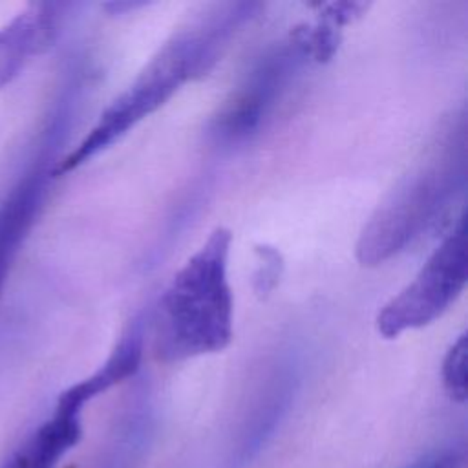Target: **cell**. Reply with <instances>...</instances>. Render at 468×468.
<instances>
[{"label":"cell","mask_w":468,"mask_h":468,"mask_svg":"<svg viewBox=\"0 0 468 468\" xmlns=\"http://www.w3.org/2000/svg\"><path fill=\"white\" fill-rule=\"evenodd\" d=\"M232 234L216 227L161 294L154 316V355L179 362L225 349L234 333L227 278Z\"/></svg>","instance_id":"obj_1"},{"label":"cell","mask_w":468,"mask_h":468,"mask_svg":"<svg viewBox=\"0 0 468 468\" xmlns=\"http://www.w3.org/2000/svg\"><path fill=\"white\" fill-rule=\"evenodd\" d=\"M57 33L55 4H31L0 27V91L22 73L33 57L55 42Z\"/></svg>","instance_id":"obj_5"},{"label":"cell","mask_w":468,"mask_h":468,"mask_svg":"<svg viewBox=\"0 0 468 468\" xmlns=\"http://www.w3.org/2000/svg\"><path fill=\"white\" fill-rule=\"evenodd\" d=\"M455 161L428 163L408 176L377 208L356 243L362 265H377L402 250L433 221L455 188Z\"/></svg>","instance_id":"obj_3"},{"label":"cell","mask_w":468,"mask_h":468,"mask_svg":"<svg viewBox=\"0 0 468 468\" xmlns=\"http://www.w3.org/2000/svg\"><path fill=\"white\" fill-rule=\"evenodd\" d=\"M144 448V431L135 428L124 430L119 439L102 453L95 468H137L139 459L143 457Z\"/></svg>","instance_id":"obj_10"},{"label":"cell","mask_w":468,"mask_h":468,"mask_svg":"<svg viewBox=\"0 0 468 468\" xmlns=\"http://www.w3.org/2000/svg\"><path fill=\"white\" fill-rule=\"evenodd\" d=\"M214 53L208 31H181L174 35L144 66L137 79L101 113L88 135L53 168L64 176L108 148L146 115L163 106L194 73L205 69Z\"/></svg>","instance_id":"obj_2"},{"label":"cell","mask_w":468,"mask_h":468,"mask_svg":"<svg viewBox=\"0 0 468 468\" xmlns=\"http://www.w3.org/2000/svg\"><path fill=\"white\" fill-rule=\"evenodd\" d=\"M48 174L35 170L16 183L0 205V296L15 256L27 236L44 199Z\"/></svg>","instance_id":"obj_7"},{"label":"cell","mask_w":468,"mask_h":468,"mask_svg":"<svg viewBox=\"0 0 468 468\" xmlns=\"http://www.w3.org/2000/svg\"><path fill=\"white\" fill-rule=\"evenodd\" d=\"M82 410L57 399L53 413L7 457L2 468H57L82 437Z\"/></svg>","instance_id":"obj_6"},{"label":"cell","mask_w":468,"mask_h":468,"mask_svg":"<svg viewBox=\"0 0 468 468\" xmlns=\"http://www.w3.org/2000/svg\"><path fill=\"white\" fill-rule=\"evenodd\" d=\"M466 278V230L461 221L433 250L417 276L380 309L378 333L384 338H395L408 329L431 324L459 298Z\"/></svg>","instance_id":"obj_4"},{"label":"cell","mask_w":468,"mask_h":468,"mask_svg":"<svg viewBox=\"0 0 468 468\" xmlns=\"http://www.w3.org/2000/svg\"><path fill=\"white\" fill-rule=\"evenodd\" d=\"M408 468H466V455L461 450H448Z\"/></svg>","instance_id":"obj_12"},{"label":"cell","mask_w":468,"mask_h":468,"mask_svg":"<svg viewBox=\"0 0 468 468\" xmlns=\"http://www.w3.org/2000/svg\"><path fill=\"white\" fill-rule=\"evenodd\" d=\"M285 53H278L271 57L250 79L249 86L238 95L232 108L219 121L221 133L227 135H241L254 128L261 117V112L274 97L276 86L285 69Z\"/></svg>","instance_id":"obj_9"},{"label":"cell","mask_w":468,"mask_h":468,"mask_svg":"<svg viewBox=\"0 0 468 468\" xmlns=\"http://www.w3.org/2000/svg\"><path fill=\"white\" fill-rule=\"evenodd\" d=\"M141 356H143V329L139 322H133L121 335L119 342L115 344V347L112 349L104 364L99 369H95L90 377L64 389L58 395V399L84 410V406L90 400L102 395L110 388L121 384L128 377H132L139 369Z\"/></svg>","instance_id":"obj_8"},{"label":"cell","mask_w":468,"mask_h":468,"mask_svg":"<svg viewBox=\"0 0 468 468\" xmlns=\"http://www.w3.org/2000/svg\"><path fill=\"white\" fill-rule=\"evenodd\" d=\"M442 384L452 400H466V336L461 335L442 362Z\"/></svg>","instance_id":"obj_11"}]
</instances>
